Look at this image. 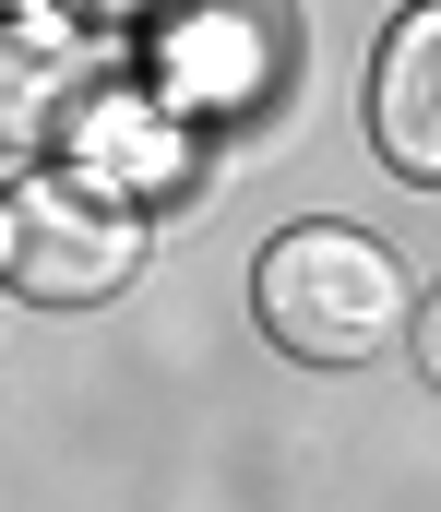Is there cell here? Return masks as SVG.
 <instances>
[{"instance_id": "obj_5", "label": "cell", "mask_w": 441, "mask_h": 512, "mask_svg": "<svg viewBox=\"0 0 441 512\" xmlns=\"http://www.w3.org/2000/svg\"><path fill=\"white\" fill-rule=\"evenodd\" d=\"M120 72V36H96L84 12L36 0V12H0V155L12 167H48L60 120Z\"/></svg>"}, {"instance_id": "obj_1", "label": "cell", "mask_w": 441, "mask_h": 512, "mask_svg": "<svg viewBox=\"0 0 441 512\" xmlns=\"http://www.w3.org/2000/svg\"><path fill=\"white\" fill-rule=\"evenodd\" d=\"M406 310H418V274L394 262V239L346 215H298L251 251V322L298 370H370L382 346H406Z\"/></svg>"}, {"instance_id": "obj_7", "label": "cell", "mask_w": 441, "mask_h": 512, "mask_svg": "<svg viewBox=\"0 0 441 512\" xmlns=\"http://www.w3.org/2000/svg\"><path fill=\"white\" fill-rule=\"evenodd\" d=\"M60 12H84L96 36H120V48H132V36H144V24L167 12V0H60Z\"/></svg>"}, {"instance_id": "obj_2", "label": "cell", "mask_w": 441, "mask_h": 512, "mask_svg": "<svg viewBox=\"0 0 441 512\" xmlns=\"http://www.w3.org/2000/svg\"><path fill=\"white\" fill-rule=\"evenodd\" d=\"M120 72L144 84L167 120L227 143V131L275 120L298 96V0H167L144 36L120 48Z\"/></svg>"}, {"instance_id": "obj_4", "label": "cell", "mask_w": 441, "mask_h": 512, "mask_svg": "<svg viewBox=\"0 0 441 512\" xmlns=\"http://www.w3.org/2000/svg\"><path fill=\"white\" fill-rule=\"evenodd\" d=\"M48 167L72 179V191H96V203H120L132 227H155V215H191L203 203V179H215V143L191 120H167L132 72H108L72 120H60V143H48Z\"/></svg>"}, {"instance_id": "obj_3", "label": "cell", "mask_w": 441, "mask_h": 512, "mask_svg": "<svg viewBox=\"0 0 441 512\" xmlns=\"http://www.w3.org/2000/svg\"><path fill=\"white\" fill-rule=\"evenodd\" d=\"M144 251H155V227H132L96 191H72L60 167H12L0 179V298H24V310H108V298H132Z\"/></svg>"}, {"instance_id": "obj_8", "label": "cell", "mask_w": 441, "mask_h": 512, "mask_svg": "<svg viewBox=\"0 0 441 512\" xmlns=\"http://www.w3.org/2000/svg\"><path fill=\"white\" fill-rule=\"evenodd\" d=\"M0 12H36V0H0Z\"/></svg>"}, {"instance_id": "obj_6", "label": "cell", "mask_w": 441, "mask_h": 512, "mask_svg": "<svg viewBox=\"0 0 441 512\" xmlns=\"http://www.w3.org/2000/svg\"><path fill=\"white\" fill-rule=\"evenodd\" d=\"M370 155L406 191H441V0H406L370 48Z\"/></svg>"}]
</instances>
